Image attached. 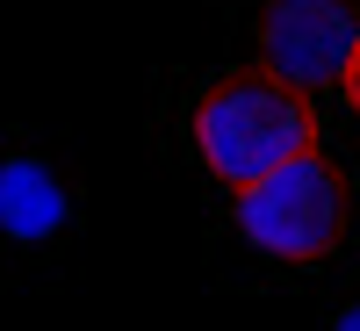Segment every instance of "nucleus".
<instances>
[{"label":"nucleus","mask_w":360,"mask_h":331,"mask_svg":"<svg viewBox=\"0 0 360 331\" xmlns=\"http://www.w3.org/2000/svg\"><path fill=\"white\" fill-rule=\"evenodd\" d=\"M188 137H195V159L224 180V188H245L266 166H281L295 152H317V115L310 94L288 86L274 72H224L188 115Z\"/></svg>","instance_id":"nucleus-1"},{"label":"nucleus","mask_w":360,"mask_h":331,"mask_svg":"<svg viewBox=\"0 0 360 331\" xmlns=\"http://www.w3.org/2000/svg\"><path fill=\"white\" fill-rule=\"evenodd\" d=\"M231 216H238V238L266 259H324L346 231V180L324 152H295L266 166L259 180H245Z\"/></svg>","instance_id":"nucleus-2"},{"label":"nucleus","mask_w":360,"mask_h":331,"mask_svg":"<svg viewBox=\"0 0 360 331\" xmlns=\"http://www.w3.org/2000/svg\"><path fill=\"white\" fill-rule=\"evenodd\" d=\"M353 44H360V15L346 0H266L259 15V65L303 94L346 79Z\"/></svg>","instance_id":"nucleus-3"},{"label":"nucleus","mask_w":360,"mask_h":331,"mask_svg":"<svg viewBox=\"0 0 360 331\" xmlns=\"http://www.w3.org/2000/svg\"><path fill=\"white\" fill-rule=\"evenodd\" d=\"M72 223V195L65 180H58L44 159H0V238H15V245H51L58 231Z\"/></svg>","instance_id":"nucleus-4"},{"label":"nucleus","mask_w":360,"mask_h":331,"mask_svg":"<svg viewBox=\"0 0 360 331\" xmlns=\"http://www.w3.org/2000/svg\"><path fill=\"white\" fill-rule=\"evenodd\" d=\"M339 86H346V101H353V115H360V44H353V58H346V79H339Z\"/></svg>","instance_id":"nucleus-5"},{"label":"nucleus","mask_w":360,"mask_h":331,"mask_svg":"<svg viewBox=\"0 0 360 331\" xmlns=\"http://www.w3.org/2000/svg\"><path fill=\"white\" fill-rule=\"evenodd\" d=\"M332 331H360V303H346V310L332 317Z\"/></svg>","instance_id":"nucleus-6"}]
</instances>
